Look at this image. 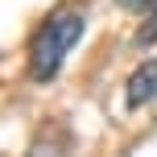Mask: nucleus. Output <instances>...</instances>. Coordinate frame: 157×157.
<instances>
[{"mask_svg":"<svg viewBox=\"0 0 157 157\" xmlns=\"http://www.w3.org/2000/svg\"><path fill=\"white\" fill-rule=\"evenodd\" d=\"M120 4H124V8H132V13H141V8H153L157 0H120Z\"/></svg>","mask_w":157,"mask_h":157,"instance_id":"obj_4","label":"nucleus"},{"mask_svg":"<svg viewBox=\"0 0 157 157\" xmlns=\"http://www.w3.org/2000/svg\"><path fill=\"white\" fill-rule=\"evenodd\" d=\"M136 41H141V46H153V41H157V4L149 8V17H145V25H141V33H136Z\"/></svg>","mask_w":157,"mask_h":157,"instance_id":"obj_3","label":"nucleus"},{"mask_svg":"<svg viewBox=\"0 0 157 157\" xmlns=\"http://www.w3.org/2000/svg\"><path fill=\"white\" fill-rule=\"evenodd\" d=\"M149 99H157V62H145L141 71H132V78H128V103L141 108Z\"/></svg>","mask_w":157,"mask_h":157,"instance_id":"obj_2","label":"nucleus"},{"mask_svg":"<svg viewBox=\"0 0 157 157\" xmlns=\"http://www.w3.org/2000/svg\"><path fill=\"white\" fill-rule=\"evenodd\" d=\"M83 25L87 21H83L78 8H58L37 29V37H33V46H29V75L37 78V83H50V78L62 71L66 54H71L78 46V37H83Z\"/></svg>","mask_w":157,"mask_h":157,"instance_id":"obj_1","label":"nucleus"}]
</instances>
